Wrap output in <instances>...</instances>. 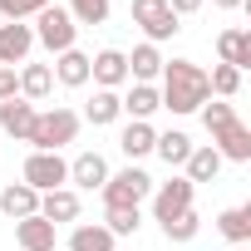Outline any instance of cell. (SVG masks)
I'll use <instances>...</instances> for the list:
<instances>
[{"instance_id": "cell-6", "label": "cell", "mask_w": 251, "mask_h": 251, "mask_svg": "<svg viewBox=\"0 0 251 251\" xmlns=\"http://www.w3.org/2000/svg\"><path fill=\"white\" fill-rule=\"evenodd\" d=\"M133 25L148 35V45H163V40H173L182 30L177 15L168 10V0H133Z\"/></svg>"}, {"instance_id": "cell-20", "label": "cell", "mask_w": 251, "mask_h": 251, "mask_svg": "<svg viewBox=\"0 0 251 251\" xmlns=\"http://www.w3.org/2000/svg\"><path fill=\"white\" fill-rule=\"evenodd\" d=\"M84 118L94 123V128H103V123H118V118H123L118 94H113V89H94V99L84 103Z\"/></svg>"}, {"instance_id": "cell-26", "label": "cell", "mask_w": 251, "mask_h": 251, "mask_svg": "<svg viewBox=\"0 0 251 251\" xmlns=\"http://www.w3.org/2000/svg\"><path fill=\"white\" fill-rule=\"evenodd\" d=\"M217 226H222V236L226 241H251V207H226L222 217H217Z\"/></svg>"}, {"instance_id": "cell-1", "label": "cell", "mask_w": 251, "mask_h": 251, "mask_svg": "<svg viewBox=\"0 0 251 251\" xmlns=\"http://www.w3.org/2000/svg\"><path fill=\"white\" fill-rule=\"evenodd\" d=\"M163 89H158V99H163V108H173V113H197L207 99H212V89H207V69L202 64H192V59H163Z\"/></svg>"}, {"instance_id": "cell-33", "label": "cell", "mask_w": 251, "mask_h": 251, "mask_svg": "<svg viewBox=\"0 0 251 251\" xmlns=\"http://www.w3.org/2000/svg\"><path fill=\"white\" fill-rule=\"evenodd\" d=\"M202 5H207V0H168V10H173L177 20H182V15H197Z\"/></svg>"}, {"instance_id": "cell-32", "label": "cell", "mask_w": 251, "mask_h": 251, "mask_svg": "<svg viewBox=\"0 0 251 251\" xmlns=\"http://www.w3.org/2000/svg\"><path fill=\"white\" fill-rule=\"evenodd\" d=\"M15 94H20V74L0 64V103H5V99H15Z\"/></svg>"}, {"instance_id": "cell-13", "label": "cell", "mask_w": 251, "mask_h": 251, "mask_svg": "<svg viewBox=\"0 0 251 251\" xmlns=\"http://www.w3.org/2000/svg\"><path fill=\"white\" fill-rule=\"evenodd\" d=\"M54 222H45L40 212L35 217H25V222H15V241H20V251H54Z\"/></svg>"}, {"instance_id": "cell-8", "label": "cell", "mask_w": 251, "mask_h": 251, "mask_svg": "<svg viewBox=\"0 0 251 251\" xmlns=\"http://www.w3.org/2000/svg\"><path fill=\"white\" fill-rule=\"evenodd\" d=\"M192 182L187 177H173V182H158L153 187V217L158 222H173V217H182V212H192Z\"/></svg>"}, {"instance_id": "cell-29", "label": "cell", "mask_w": 251, "mask_h": 251, "mask_svg": "<svg viewBox=\"0 0 251 251\" xmlns=\"http://www.w3.org/2000/svg\"><path fill=\"white\" fill-rule=\"evenodd\" d=\"M163 231H168V241H192V236L202 231V217H197V212H182V217L163 222Z\"/></svg>"}, {"instance_id": "cell-27", "label": "cell", "mask_w": 251, "mask_h": 251, "mask_svg": "<svg viewBox=\"0 0 251 251\" xmlns=\"http://www.w3.org/2000/svg\"><path fill=\"white\" fill-rule=\"evenodd\" d=\"M207 89H212L217 99H231V94L241 89V69H231V64H217V69L207 74Z\"/></svg>"}, {"instance_id": "cell-17", "label": "cell", "mask_w": 251, "mask_h": 251, "mask_svg": "<svg viewBox=\"0 0 251 251\" xmlns=\"http://www.w3.org/2000/svg\"><path fill=\"white\" fill-rule=\"evenodd\" d=\"M217 54H222V64L246 69V64H251V35H246V30H222V35H217Z\"/></svg>"}, {"instance_id": "cell-24", "label": "cell", "mask_w": 251, "mask_h": 251, "mask_svg": "<svg viewBox=\"0 0 251 251\" xmlns=\"http://www.w3.org/2000/svg\"><path fill=\"white\" fill-rule=\"evenodd\" d=\"M64 251H113V236L103 231V222H79Z\"/></svg>"}, {"instance_id": "cell-22", "label": "cell", "mask_w": 251, "mask_h": 251, "mask_svg": "<svg viewBox=\"0 0 251 251\" xmlns=\"http://www.w3.org/2000/svg\"><path fill=\"white\" fill-rule=\"evenodd\" d=\"M153 143H158V128H153V123H128V128L118 133V148L128 153V158H148Z\"/></svg>"}, {"instance_id": "cell-34", "label": "cell", "mask_w": 251, "mask_h": 251, "mask_svg": "<svg viewBox=\"0 0 251 251\" xmlns=\"http://www.w3.org/2000/svg\"><path fill=\"white\" fill-rule=\"evenodd\" d=\"M212 5H217V10H241L246 0H212Z\"/></svg>"}, {"instance_id": "cell-9", "label": "cell", "mask_w": 251, "mask_h": 251, "mask_svg": "<svg viewBox=\"0 0 251 251\" xmlns=\"http://www.w3.org/2000/svg\"><path fill=\"white\" fill-rule=\"evenodd\" d=\"M30 50H35V30L25 20H5V25H0V64H5V69L25 64Z\"/></svg>"}, {"instance_id": "cell-28", "label": "cell", "mask_w": 251, "mask_h": 251, "mask_svg": "<svg viewBox=\"0 0 251 251\" xmlns=\"http://www.w3.org/2000/svg\"><path fill=\"white\" fill-rule=\"evenodd\" d=\"M74 25H103L108 20V0H69Z\"/></svg>"}, {"instance_id": "cell-16", "label": "cell", "mask_w": 251, "mask_h": 251, "mask_svg": "<svg viewBox=\"0 0 251 251\" xmlns=\"http://www.w3.org/2000/svg\"><path fill=\"white\" fill-rule=\"evenodd\" d=\"M123 103V113H128L133 123H148L158 108H163V99H158V84H133L128 89V99H118Z\"/></svg>"}, {"instance_id": "cell-2", "label": "cell", "mask_w": 251, "mask_h": 251, "mask_svg": "<svg viewBox=\"0 0 251 251\" xmlns=\"http://www.w3.org/2000/svg\"><path fill=\"white\" fill-rule=\"evenodd\" d=\"M197 113H202L207 133H212V148H217L222 158H231V163H251V128L236 118L231 103H202Z\"/></svg>"}, {"instance_id": "cell-31", "label": "cell", "mask_w": 251, "mask_h": 251, "mask_svg": "<svg viewBox=\"0 0 251 251\" xmlns=\"http://www.w3.org/2000/svg\"><path fill=\"white\" fill-rule=\"evenodd\" d=\"M138 226H143L138 212H103V231H108V236H133Z\"/></svg>"}, {"instance_id": "cell-18", "label": "cell", "mask_w": 251, "mask_h": 251, "mask_svg": "<svg viewBox=\"0 0 251 251\" xmlns=\"http://www.w3.org/2000/svg\"><path fill=\"white\" fill-rule=\"evenodd\" d=\"M54 79H59L64 89H84V84H89V54H84V50H64V54L54 59Z\"/></svg>"}, {"instance_id": "cell-12", "label": "cell", "mask_w": 251, "mask_h": 251, "mask_svg": "<svg viewBox=\"0 0 251 251\" xmlns=\"http://www.w3.org/2000/svg\"><path fill=\"white\" fill-rule=\"evenodd\" d=\"M40 217L54 222V226L79 222V192H74V187H54V192H45V197H40Z\"/></svg>"}, {"instance_id": "cell-25", "label": "cell", "mask_w": 251, "mask_h": 251, "mask_svg": "<svg viewBox=\"0 0 251 251\" xmlns=\"http://www.w3.org/2000/svg\"><path fill=\"white\" fill-rule=\"evenodd\" d=\"M192 148H197V143H192L187 133H177V128H173V133H158V143H153V153H158V158H163L168 168H182Z\"/></svg>"}, {"instance_id": "cell-23", "label": "cell", "mask_w": 251, "mask_h": 251, "mask_svg": "<svg viewBox=\"0 0 251 251\" xmlns=\"http://www.w3.org/2000/svg\"><path fill=\"white\" fill-rule=\"evenodd\" d=\"M128 74H133L138 84H153V79L163 74V54H158V45H148V40H143V45L128 54Z\"/></svg>"}, {"instance_id": "cell-21", "label": "cell", "mask_w": 251, "mask_h": 251, "mask_svg": "<svg viewBox=\"0 0 251 251\" xmlns=\"http://www.w3.org/2000/svg\"><path fill=\"white\" fill-rule=\"evenodd\" d=\"M50 89H54V69L50 64H25L20 69V99L40 103V99H50Z\"/></svg>"}, {"instance_id": "cell-10", "label": "cell", "mask_w": 251, "mask_h": 251, "mask_svg": "<svg viewBox=\"0 0 251 251\" xmlns=\"http://www.w3.org/2000/svg\"><path fill=\"white\" fill-rule=\"evenodd\" d=\"M89 79L99 89H118V84H128V54L123 50H99L89 59Z\"/></svg>"}, {"instance_id": "cell-7", "label": "cell", "mask_w": 251, "mask_h": 251, "mask_svg": "<svg viewBox=\"0 0 251 251\" xmlns=\"http://www.w3.org/2000/svg\"><path fill=\"white\" fill-rule=\"evenodd\" d=\"M20 177H25V187H35V192L45 197V192H54V187L69 182V163H64L59 153H30Z\"/></svg>"}, {"instance_id": "cell-11", "label": "cell", "mask_w": 251, "mask_h": 251, "mask_svg": "<svg viewBox=\"0 0 251 251\" xmlns=\"http://www.w3.org/2000/svg\"><path fill=\"white\" fill-rule=\"evenodd\" d=\"M35 113H40V108H35L30 99H20V94H15V99H5V103H0V128H5L10 138H20V143H30Z\"/></svg>"}, {"instance_id": "cell-30", "label": "cell", "mask_w": 251, "mask_h": 251, "mask_svg": "<svg viewBox=\"0 0 251 251\" xmlns=\"http://www.w3.org/2000/svg\"><path fill=\"white\" fill-rule=\"evenodd\" d=\"M45 5H54V0H0V20H30Z\"/></svg>"}, {"instance_id": "cell-3", "label": "cell", "mask_w": 251, "mask_h": 251, "mask_svg": "<svg viewBox=\"0 0 251 251\" xmlns=\"http://www.w3.org/2000/svg\"><path fill=\"white\" fill-rule=\"evenodd\" d=\"M153 177L143 168H123V173H108V182L99 187L103 192V212H138L148 197H153Z\"/></svg>"}, {"instance_id": "cell-4", "label": "cell", "mask_w": 251, "mask_h": 251, "mask_svg": "<svg viewBox=\"0 0 251 251\" xmlns=\"http://www.w3.org/2000/svg\"><path fill=\"white\" fill-rule=\"evenodd\" d=\"M79 113L74 108H64V103H54V108H45V113H35V128H30V143H35V153H59L64 143H74L79 138Z\"/></svg>"}, {"instance_id": "cell-19", "label": "cell", "mask_w": 251, "mask_h": 251, "mask_svg": "<svg viewBox=\"0 0 251 251\" xmlns=\"http://www.w3.org/2000/svg\"><path fill=\"white\" fill-rule=\"evenodd\" d=\"M182 168H187V182H192V187H197V182H212V177L222 173V153H217L212 143H202V148H192V153H187V163H182Z\"/></svg>"}, {"instance_id": "cell-15", "label": "cell", "mask_w": 251, "mask_h": 251, "mask_svg": "<svg viewBox=\"0 0 251 251\" xmlns=\"http://www.w3.org/2000/svg\"><path fill=\"white\" fill-rule=\"evenodd\" d=\"M69 182H74V187H84V192H94V187H103V182H108V163H103L99 153H79V158L69 163Z\"/></svg>"}, {"instance_id": "cell-14", "label": "cell", "mask_w": 251, "mask_h": 251, "mask_svg": "<svg viewBox=\"0 0 251 251\" xmlns=\"http://www.w3.org/2000/svg\"><path fill=\"white\" fill-rule=\"evenodd\" d=\"M0 212H5L10 222H25V217H35V212H40V192H35V187H25V182H10L5 192H0Z\"/></svg>"}, {"instance_id": "cell-5", "label": "cell", "mask_w": 251, "mask_h": 251, "mask_svg": "<svg viewBox=\"0 0 251 251\" xmlns=\"http://www.w3.org/2000/svg\"><path fill=\"white\" fill-rule=\"evenodd\" d=\"M35 40L50 50V54H64V50H74V35H79V25H74V15L64 10V5H45L40 15H35Z\"/></svg>"}]
</instances>
